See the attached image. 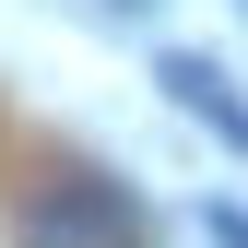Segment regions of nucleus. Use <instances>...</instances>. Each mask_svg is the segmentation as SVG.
<instances>
[{"label": "nucleus", "instance_id": "nucleus-3", "mask_svg": "<svg viewBox=\"0 0 248 248\" xmlns=\"http://www.w3.org/2000/svg\"><path fill=\"white\" fill-rule=\"evenodd\" d=\"M213 236H225V248H248V225H236V213H213Z\"/></svg>", "mask_w": 248, "mask_h": 248}, {"label": "nucleus", "instance_id": "nucleus-1", "mask_svg": "<svg viewBox=\"0 0 248 248\" xmlns=\"http://www.w3.org/2000/svg\"><path fill=\"white\" fill-rule=\"evenodd\" d=\"M24 248H142V213L107 177H59L47 201H24Z\"/></svg>", "mask_w": 248, "mask_h": 248}, {"label": "nucleus", "instance_id": "nucleus-2", "mask_svg": "<svg viewBox=\"0 0 248 248\" xmlns=\"http://www.w3.org/2000/svg\"><path fill=\"white\" fill-rule=\"evenodd\" d=\"M154 83H166V95L189 107V118H213V130H225V142H248V107L225 95V71H213V59H166V71H154Z\"/></svg>", "mask_w": 248, "mask_h": 248}]
</instances>
